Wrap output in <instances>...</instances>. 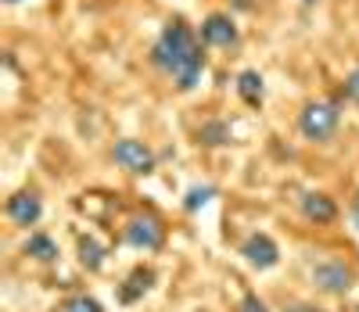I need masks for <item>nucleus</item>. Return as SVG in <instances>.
Returning a JSON list of instances; mask_svg holds the SVG:
<instances>
[{
    "label": "nucleus",
    "instance_id": "nucleus-1",
    "mask_svg": "<svg viewBox=\"0 0 359 312\" xmlns=\"http://www.w3.org/2000/svg\"><path fill=\"white\" fill-rule=\"evenodd\" d=\"M151 65L172 79L176 90H194L201 72H205V54H201V40L194 36V29L184 18L165 22V29L158 33L155 47H151Z\"/></svg>",
    "mask_w": 359,
    "mask_h": 312
},
{
    "label": "nucleus",
    "instance_id": "nucleus-2",
    "mask_svg": "<svg viewBox=\"0 0 359 312\" xmlns=\"http://www.w3.org/2000/svg\"><path fill=\"white\" fill-rule=\"evenodd\" d=\"M165 237H169V226L158 212L151 208H140L133 215H126L123 223V244L133 247V252H144V255H155L165 247Z\"/></svg>",
    "mask_w": 359,
    "mask_h": 312
},
{
    "label": "nucleus",
    "instance_id": "nucleus-3",
    "mask_svg": "<svg viewBox=\"0 0 359 312\" xmlns=\"http://www.w3.org/2000/svg\"><path fill=\"white\" fill-rule=\"evenodd\" d=\"M338 126H341V104L331 101V97L309 101L302 111H298V133H302V140H309V144H331Z\"/></svg>",
    "mask_w": 359,
    "mask_h": 312
},
{
    "label": "nucleus",
    "instance_id": "nucleus-4",
    "mask_svg": "<svg viewBox=\"0 0 359 312\" xmlns=\"http://www.w3.org/2000/svg\"><path fill=\"white\" fill-rule=\"evenodd\" d=\"M309 280L313 287L327 298H345L352 294V287L359 284V273L345 262V259H320L313 269H309Z\"/></svg>",
    "mask_w": 359,
    "mask_h": 312
},
{
    "label": "nucleus",
    "instance_id": "nucleus-5",
    "mask_svg": "<svg viewBox=\"0 0 359 312\" xmlns=\"http://www.w3.org/2000/svg\"><path fill=\"white\" fill-rule=\"evenodd\" d=\"M111 162L123 172H130V176H151L158 169L155 151L147 147L144 140H133V137H123V140L111 144Z\"/></svg>",
    "mask_w": 359,
    "mask_h": 312
},
{
    "label": "nucleus",
    "instance_id": "nucleus-6",
    "mask_svg": "<svg viewBox=\"0 0 359 312\" xmlns=\"http://www.w3.org/2000/svg\"><path fill=\"white\" fill-rule=\"evenodd\" d=\"M4 215L18 230H36L40 219H43V194L36 191V186H22V191H15L4 201Z\"/></svg>",
    "mask_w": 359,
    "mask_h": 312
},
{
    "label": "nucleus",
    "instance_id": "nucleus-7",
    "mask_svg": "<svg viewBox=\"0 0 359 312\" xmlns=\"http://www.w3.org/2000/svg\"><path fill=\"white\" fill-rule=\"evenodd\" d=\"M237 255H241L255 273H269L280 266V244L273 240V233L266 230H252L241 244H237Z\"/></svg>",
    "mask_w": 359,
    "mask_h": 312
},
{
    "label": "nucleus",
    "instance_id": "nucleus-8",
    "mask_svg": "<svg viewBox=\"0 0 359 312\" xmlns=\"http://www.w3.org/2000/svg\"><path fill=\"white\" fill-rule=\"evenodd\" d=\"M298 212H302V219L313 223V226H334L341 219L338 201L327 191H306L302 198H298Z\"/></svg>",
    "mask_w": 359,
    "mask_h": 312
},
{
    "label": "nucleus",
    "instance_id": "nucleus-9",
    "mask_svg": "<svg viewBox=\"0 0 359 312\" xmlns=\"http://www.w3.org/2000/svg\"><path fill=\"white\" fill-rule=\"evenodd\" d=\"M155 284H158V269L140 262V266H133V269L123 276V284L115 287V298H118V305H137Z\"/></svg>",
    "mask_w": 359,
    "mask_h": 312
},
{
    "label": "nucleus",
    "instance_id": "nucleus-10",
    "mask_svg": "<svg viewBox=\"0 0 359 312\" xmlns=\"http://www.w3.org/2000/svg\"><path fill=\"white\" fill-rule=\"evenodd\" d=\"M22 255L40 262V266H54L57 259H62V247H57V240L47 230H29V237L22 244Z\"/></svg>",
    "mask_w": 359,
    "mask_h": 312
},
{
    "label": "nucleus",
    "instance_id": "nucleus-11",
    "mask_svg": "<svg viewBox=\"0 0 359 312\" xmlns=\"http://www.w3.org/2000/svg\"><path fill=\"white\" fill-rule=\"evenodd\" d=\"M237 40V25H233V18L230 15H208L205 22H201V43H208V47H233Z\"/></svg>",
    "mask_w": 359,
    "mask_h": 312
},
{
    "label": "nucleus",
    "instance_id": "nucleus-12",
    "mask_svg": "<svg viewBox=\"0 0 359 312\" xmlns=\"http://www.w3.org/2000/svg\"><path fill=\"white\" fill-rule=\"evenodd\" d=\"M76 255H79V266H83L86 273H101V269L108 266V247H104L94 233H83V237L76 240Z\"/></svg>",
    "mask_w": 359,
    "mask_h": 312
},
{
    "label": "nucleus",
    "instance_id": "nucleus-13",
    "mask_svg": "<svg viewBox=\"0 0 359 312\" xmlns=\"http://www.w3.org/2000/svg\"><path fill=\"white\" fill-rule=\"evenodd\" d=\"M237 93H241V101L248 108H259L262 97H266V86H262V76L255 69H245L241 76H237Z\"/></svg>",
    "mask_w": 359,
    "mask_h": 312
},
{
    "label": "nucleus",
    "instance_id": "nucleus-14",
    "mask_svg": "<svg viewBox=\"0 0 359 312\" xmlns=\"http://www.w3.org/2000/svg\"><path fill=\"white\" fill-rule=\"evenodd\" d=\"M198 144L201 147H226L230 144V122L223 118H208L198 126Z\"/></svg>",
    "mask_w": 359,
    "mask_h": 312
},
{
    "label": "nucleus",
    "instance_id": "nucleus-15",
    "mask_svg": "<svg viewBox=\"0 0 359 312\" xmlns=\"http://www.w3.org/2000/svg\"><path fill=\"white\" fill-rule=\"evenodd\" d=\"M212 198H216V186L212 183H194V186H187V194H184V201H180V205H184L187 215H198Z\"/></svg>",
    "mask_w": 359,
    "mask_h": 312
},
{
    "label": "nucleus",
    "instance_id": "nucleus-16",
    "mask_svg": "<svg viewBox=\"0 0 359 312\" xmlns=\"http://www.w3.org/2000/svg\"><path fill=\"white\" fill-rule=\"evenodd\" d=\"M62 312H108L94 294H86V291H76V294H69L65 301H62Z\"/></svg>",
    "mask_w": 359,
    "mask_h": 312
},
{
    "label": "nucleus",
    "instance_id": "nucleus-17",
    "mask_svg": "<svg viewBox=\"0 0 359 312\" xmlns=\"http://www.w3.org/2000/svg\"><path fill=\"white\" fill-rule=\"evenodd\" d=\"M233 312H269V305L259 298V291H252V287H248V291L241 294V301H237V308H233Z\"/></svg>",
    "mask_w": 359,
    "mask_h": 312
},
{
    "label": "nucleus",
    "instance_id": "nucleus-18",
    "mask_svg": "<svg viewBox=\"0 0 359 312\" xmlns=\"http://www.w3.org/2000/svg\"><path fill=\"white\" fill-rule=\"evenodd\" d=\"M345 97H348V101L359 108V65H355V69L345 76Z\"/></svg>",
    "mask_w": 359,
    "mask_h": 312
},
{
    "label": "nucleus",
    "instance_id": "nucleus-19",
    "mask_svg": "<svg viewBox=\"0 0 359 312\" xmlns=\"http://www.w3.org/2000/svg\"><path fill=\"white\" fill-rule=\"evenodd\" d=\"M280 312H327L323 305H313V301H291V305H284Z\"/></svg>",
    "mask_w": 359,
    "mask_h": 312
},
{
    "label": "nucleus",
    "instance_id": "nucleus-20",
    "mask_svg": "<svg viewBox=\"0 0 359 312\" xmlns=\"http://www.w3.org/2000/svg\"><path fill=\"white\" fill-rule=\"evenodd\" d=\"M348 219L355 223V230H359V194H355V201L348 205Z\"/></svg>",
    "mask_w": 359,
    "mask_h": 312
},
{
    "label": "nucleus",
    "instance_id": "nucleus-21",
    "mask_svg": "<svg viewBox=\"0 0 359 312\" xmlns=\"http://www.w3.org/2000/svg\"><path fill=\"white\" fill-rule=\"evenodd\" d=\"M4 4H22V0H4Z\"/></svg>",
    "mask_w": 359,
    "mask_h": 312
},
{
    "label": "nucleus",
    "instance_id": "nucleus-22",
    "mask_svg": "<svg viewBox=\"0 0 359 312\" xmlns=\"http://www.w3.org/2000/svg\"><path fill=\"white\" fill-rule=\"evenodd\" d=\"M191 312H208V308H191Z\"/></svg>",
    "mask_w": 359,
    "mask_h": 312
},
{
    "label": "nucleus",
    "instance_id": "nucleus-23",
    "mask_svg": "<svg viewBox=\"0 0 359 312\" xmlns=\"http://www.w3.org/2000/svg\"><path fill=\"white\" fill-rule=\"evenodd\" d=\"M302 4H316V0H302Z\"/></svg>",
    "mask_w": 359,
    "mask_h": 312
}]
</instances>
